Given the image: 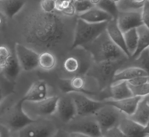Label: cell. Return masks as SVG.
Returning a JSON list of instances; mask_svg holds the SVG:
<instances>
[{"label": "cell", "instance_id": "cell-1", "mask_svg": "<svg viewBox=\"0 0 149 137\" xmlns=\"http://www.w3.org/2000/svg\"><path fill=\"white\" fill-rule=\"evenodd\" d=\"M84 49L90 53L95 63L129 59L124 52L111 40L106 30Z\"/></svg>", "mask_w": 149, "mask_h": 137}, {"label": "cell", "instance_id": "cell-2", "mask_svg": "<svg viewBox=\"0 0 149 137\" xmlns=\"http://www.w3.org/2000/svg\"><path fill=\"white\" fill-rule=\"evenodd\" d=\"M108 22L88 23L77 18L71 50L77 47H86L105 31Z\"/></svg>", "mask_w": 149, "mask_h": 137}, {"label": "cell", "instance_id": "cell-3", "mask_svg": "<svg viewBox=\"0 0 149 137\" xmlns=\"http://www.w3.org/2000/svg\"><path fill=\"white\" fill-rule=\"evenodd\" d=\"M22 99L12 106L5 109L0 115V125L11 131H19L35 121L23 110Z\"/></svg>", "mask_w": 149, "mask_h": 137}, {"label": "cell", "instance_id": "cell-4", "mask_svg": "<svg viewBox=\"0 0 149 137\" xmlns=\"http://www.w3.org/2000/svg\"><path fill=\"white\" fill-rule=\"evenodd\" d=\"M128 59L116 61H103L95 63L90 69L89 74L97 80L100 85L104 86L112 82L115 74Z\"/></svg>", "mask_w": 149, "mask_h": 137}, {"label": "cell", "instance_id": "cell-5", "mask_svg": "<svg viewBox=\"0 0 149 137\" xmlns=\"http://www.w3.org/2000/svg\"><path fill=\"white\" fill-rule=\"evenodd\" d=\"M124 115L118 109L107 104L102 107L94 115L102 134L109 129L118 127Z\"/></svg>", "mask_w": 149, "mask_h": 137}, {"label": "cell", "instance_id": "cell-6", "mask_svg": "<svg viewBox=\"0 0 149 137\" xmlns=\"http://www.w3.org/2000/svg\"><path fill=\"white\" fill-rule=\"evenodd\" d=\"M57 129L53 121L35 120L19 132V137H52Z\"/></svg>", "mask_w": 149, "mask_h": 137}, {"label": "cell", "instance_id": "cell-7", "mask_svg": "<svg viewBox=\"0 0 149 137\" xmlns=\"http://www.w3.org/2000/svg\"><path fill=\"white\" fill-rule=\"evenodd\" d=\"M59 98V97L54 96L48 97L38 102L24 101L22 108L27 115L29 114L42 116L51 115L56 113Z\"/></svg>", "mask_w": 149, "mask_h": 137}, {"label": "cell", "instance_id": "cell-8", "mask_svg": "<svg viewBox=\"0 0 149 137\" xmlns=\"http://www.w3.org/2000/svg\"><path fill=\"white\" fill-rule=\"evenodd\" d=\"M68 132H79L92 137H100L102 135L101 130L94 115L79 116L68 124Z\"/></svg>", "mask_w": 149, "mask_h": 137}, {"label": "cell", "instance_id": "cell-9", "mask_svg": "<svg viewBox=\"0 0 149 137\" xmlns=\"http://www.w3.org/2000/svg\"><path fill=\"white\" fill-rule=\"evenodd\" d=\"M69 94L74 102L77 116L94 115L99 109L105 105L104 102L94 100L84 94L73 92Z\"/></svg>", "mask_w": 149, "mask_h": 137}, {"label": "cell", "instance_id": "cell-10", "mask_svg": "<svg viewBox=\"0 0 149 137\" xmlns=\"http://www.w3.org/2000/svg\"><path fill=\"white\" fill-rule=\"evenodd\" d=\"M15 51L18 62L23 71H33L38 67L39 54L18 43L16 44Z\"/></svg>", "mask_w": 149, "mask_h": 137}, {"label": "cell", "instance_id": "cell-11", "mask_svg": "<svg viewBox=\"0 0 149 137\" xmlns=\"http://www.w3.org/2000/svg\"><path fill=\"white\" fill-rule=\"evenodd\" d=\"M141 11L142 8L127 11H119L117 23L123 34L144 24L141 18Z\"/></svg>", "mask_w": 149, "mask_h": 137}, {"label": "cell", "instance_id": "cell-12", "mask_svg": "<svg viewBox=\"0 0 149 137\" xmlns=\"http://www.w3.org/2000/svg\"><path fill=\"white\" fill-rule=\"evenodd\" d=\"M56 113L62 122L68 124L77 116V109L72 98L69 94L59 97Z\"/></svg>", "mask_w": 149, "mask_h": 137}, {"label": "cell", "instance_id": "cell-13", "mask_svg": "<svg viewBox=\"0 0 149 137\" xmlns=\"http://www.w3.org/2000/svg\"><path fill=\"white\" fill-rule=\"evenodd\" d=\"M59 86L61 91L66 94L73 92L84 94H94V93L86 89V78L80 74H77L71 78L60 79Z\"/></svg>", "mask_w": 149, "mask_h": 137}, {"label": "cell", "instance_id": "cell-14", "mask_svg": "<svg viewBox=\"0 0 149 137\" xmlns=\"http://www.w3.org/2000/svg\"><path fill=\"white\" fill-rule=\"evenodd\" d=\"M118 128L126 137H149V126H142L127 117L123 118Z\"/></svg>", "mask_w": 149, "mask_h": 137}, {"label": "cell", "instance_id": "cell-15", "mask_svg": "<svg viewBox=\"0 0 149 137\" xmlns=\"http://www.w3.org/2000/svg\"><path fill=\"white\" fill-rule=\"evenodd\" d=\"M48 97V86L44 80H37L33 82L25 95L23 101L38 102Z\"/></svg>", "mask_w": 149, "mask_h": 137}, {"label": "cell", "instance_id": "cell-16", "mask_svg": "<svg viewBox=\"0 0 149 137\" xmlns=\"http://www.w3.org/2000/svg\"><path fill=\"white\" fill-rule=\"evenodd\" d=\"M142 97L132 96L119 100H107L104 102L105 104L113 106L129 117L134 114Z\"/></svg>", "mask_w": 149, "mask_h": 137}, {"label": "cell", "instance_id": "cell-17", "mask_svg": "<svg viewBox=\"0 0 149 137\" xmlns=\"http://www.w3.org/2000/svg\"><path fill=\"white\" fill-rule=\"evenodd\" d=\"M77 17L88 23H99L109 22L113 19L112 16L103 10L94 6L93 8L83 13L76 15Z\"/></svg>", "mask_w": 149, "mask_h": 137}, {"label": "cell", "instance_id": "cell-18", "mask_svg": "<svg viewBox=\"0 0 149 137\" xmlns=\"http://www.w3.org/2000/svg\"><path fill=\"white\" fill-rule=\"evenodd\" d=\"M127 117L142 126H149V95L141 98L134 114Z\"/></svg>", "mask_w": 149, "mask_h": 137}, {"label": "cell", "instance_id": "cell-19", "mask_svg": "<svg viewBox=\"0 0 149 137\" xmlns=\"http://www.w3.org/2000/svg\"><path fill=\"white\" fill-rule=\"evenodd\" d=\"M106 31L111 40L124 52L128 58H130V55L124 41L123 34L119 29L116 19H113L108 22Z\"/></svg>", "mask_w": 149, "mask_h": 137}, {"label": "cell", "instance_id": "cell-20", "mask_svg": "<svg viewBox=\"0 0 149 137\" xmlns=\"http://www.w3.org/2000/svg\"><path fill=\"white\" fill-rule=\"evenodd\" d=\"M149 76V72L139 67H130L117 71L113 76L112 84L121 81H127L139 76Z\"/></svg>", "mask_w": 149, "mask_h": 137}, {"label": "cell", "instance_id": "cell-21", "mask_svg": "<svg viewBox=\"0 0 149 137\" xmlns=\"http://www.w3.org/2000/svg\"><path fill=\"white\" fill-rule=\"evenodd\" d=\"M109 90L110 97L114 100H119L133 96L126 81L112 84Z\"/></svg>", "mask_w": 149, "mask_h": 137}, {"label": "cell", "instance_id": "cell-22", "mask_svg": "<svg viewBox=\"0 0 149 137\" xmlns=\"http://www.w3.org/2000/svg\"><path fill=\"white\" fill-rule=\"evenodd\" d=\"M138 33V47L134 55L131 58L136 59L143 50L149 48V27L143 24L138 27L136 29Z\"/></svg>", "mask_w": 149, "mask_h": 137}, {"label": "cell", "instance_id": "cell-23", "mask_svg": "<svg viewBox=\"0 0 149 137\" xmlns=\"http://www.w3.org/2000/svg\"><path fill=\"white\" fill-rule=\"evenodd\" d=\"M25 0H3L1 3V10L6 17L12 18L25 5Z\"/></svg>", "mask_w": 149, "mask_h": 137}, {"label": "cell", "instance_id": "cell-24", "mask_svg": "<svg viewBox=\"0 0 149 137\" xmlns=\"http://www.w3.org/2000/svg\"><path fill=\"white\" fill-rule=\"evenodd\" d=\"M21 67L17 59L11 56L8 58V62L6 66L3 68L4 75L8 80L13 81L17 78Z\"/></svg>", "mask_w": 149, "mask_h": 137}, {"label": "cell", "instance_id": "cell-25", "mask_svg": "<svg viewBox=\"0 0 149 137\" xmlns=\"http://www.w3.org/2000/svg\"><path fill=\"white\" fill-rule=\"evenodd\" d=\"M126 48L131 58L138 47V36L136 29H132L123 34Z\"/></svg>", "mask_w": 149, "mask_h": 137}, {"label": "cell", "instance_id": "cell-26", "mask_svg": "<svg viewBox=\"0 0 149 137\" xmlns=\"http://www.w3.org/2000/svg\"><path fill=\"white\" fill-rule=\"evenodd\" d=\"M56 64L55 56L50 52L45 51L40 54L38 57V66L49 71L54 68Z\"/></svg>", "mask_w": 149, "mask_h": 137}, {"label": "cell", "instance_id": "cell-27", "mask_svg": "<svg viewBox=\"0 0 149 137\" xmlns=\"http://www.w3.org/2000/svg\"><path fill=\"white\" fill-rule=\"evenodd\" d=\"M95 6L110 14L114 19H117L119 11L116 3L110 0H101L99 3Z\"/></svg>", "mask_w": 149, "mask_h": 137}, {"label": "cell", "instance_id": "cell-28", "mask_svg": "<svg viewBox=\"0 0 149 137\" xmlns=\"http://www.w3.org/2000/svg\"><path fill=\"white\" fill-rule=\"evenodd\" d=\"M63 66L65 71L69 73H78L80 68V61L74 57H69L65 60Z\"/></svg>", "mask_w": 149, "mask_h": 137}, {"label": "cell", "instance_id": "cell-29", "mask_svg": "<svg viewBox=\"0 0 149 137\" xmlns=\"http://www.w3.org/2000/svg\"><path fill=\"white\" fill-rule=\"evenodd\" d=\"M119 11H127L138 10L143 8V6L135 4L132 0H120L116 3Z\"/></svg>", "mask_w": 149, "mask_h": 137}, {"label": "cell", "instance_id": "cell-30", "mask_svg": "<svg viewBox=\"0 0 149 137\" xmlns=\"http://www.w3.org/2000/svg\"><path fill=\"white\" fill-rule=\"evenodd\" d=\"M128 87L133 96L144 97L149 95V83L136 86H130L128 85Z\"/></svg>", "mask_w": 149, "mask_h": 137}, {"label": "cell", "instance_id": "cell-31", "mask_svg": "<svg viewBox=\"0 0 149 137\" xmlns=\"http://www.w3.org/2000/svg\"><path fill=\"white\" fill-rule=\"evenodd\" d=\"M72 4L74 6L76 15L84 13L95 6L90 2V0L75 1Z\"/></svg>", "mask_w": 149, "mask_h": 137}, {"label": "cell", "instance_id": "cell-32", "mask_svg": "<svg viewBox=\"0 0 149 137\" xmlns=\"http://www.w3.org/2000/svg\"><path fill=\"white\" fill-rule=\"evenodd\" d=\"M135 60L140 62L141 68L149 72V48L143 50Z\"/></svg>", "mask_w": 149, "mask_h": 137}, {"label": "cell", "instance_id": "cell-33", "mask_svg": "<svg viewBox=\"0 0 149 137\" xmlns=\"http://www.w3.org/2000/svg\"><path fill=\"white\" fill-rule=\"evenodd\" d=\"M40 8L46 13H52L55 9V2L53 0H42L40 3Z\"/></svg>", "mask_w": 149, "mask_h": 137}, {"label": "cell", "instance_id": "cell-34", "mask_svg": "<svg viewBox=\"0 0 149 137\" xmlns=\"http://www.w3.org/2000/svg\"><path fill=\"white\" fill-rule=\"evenodd\" d=\"M149 76H139L126 82L129 85L136 86L149 83Z\"/></svg>", "mask_w": 149, "mask_h": 137}, {"label": "cell", "instance_id": "cell-35", "mask_svg": "<svg viewBox=\"0 0 149 137\" xmlns=\"http://www.w3.org/2000/svg\"><path fill=\"white\" fill-rule=\"evenodd\" d=\"M100 137H126L119 129L118 127H115L104 133Z\"/></svg>", "mask_w": 149, "mask_h": 137}, {"label": "cell", "instance_id": "cell-36", "mask_svg": "<svg viewBox=\"0 0 149 137\" xmlns=\"http://www.w3.org/2000/svg\"><path fill=\"white\" fill-rule=\"evenodd\" d=\"M149 0H147L143 4L141 11V18L143 24L148 27H149Z\"/></svg>", "mask_w": 149, "mask_h": 137}, {"label": "cell", "instance_id": "cell-37", "mask_svg": "<svg viewBox=\"0 0 149 137\" xmlns=\"http://www.w3.org/2000/svg\"><path fill=\"white\" fill-rule=\"evenodd\" d=\"M61 12L65 15L70 16V17L76 15V11L75 9L74 6L72 4H70L67 8L63 10Z\"/></svg>", "mask_w": 149, "mask_h": 137}, {"label": "cell", "instance_id": "cell-38", "mask_svg": "<svg viewBox=\"0 0 149 137\" xmlns=\"http://www.w3.org/2000/svg\"><path fill=\"white\" fill-rule=\"evenodd\" d=\"M52 137H69V132L65 129H57Z\"/></svg>", "mask_w": 149, "mask_h": 137}, {"label": "cell", "instance_id": "cell-39", "mask_svg": "<svg viewBox=\"0 0 149 137\" xmlns=\"http://www.w3.org/2000/svg\"><path fill=\"white\" fill-rule=\"evenodd\" d=\"M11 56V54L8 49L4 46L0 47V56L9 58Z\"/></svg>", "mask_w": 149, "mask_h": 137}, {"label": "cell", "instance_id": "cell-40", "mask_svg": "<svg viewBox=\"0 0 149 137\" xmlns=\"http://www.w3.org/2000/svg\"><path fill=\"white\" fill-rule=\"evenodd\" d=\"M69 137H92L79 132H69Z\"/></svg>", "mask_w": 149, "mask_h": 137}, {"label": "cell", "instance_id": "cell-41", "mask_svg": "<svg viewBox=\"0 0 149 137\" xmlns=\"http://www.w3.org/2000/svg\"><path fill=\"white\" fill-rule=\"evenodd\" d=\"M8 58L0 56V68H4L8 62Z\"/></svg>", "mask_w": 149, "mask_h": 137}, {"label": "cell", "instance_id": "cell-42", "mask_svg": "<svg viewBox=\"0 0 149 137\" xmlns=\"http://www.w3.org/2000/svg\"><path fill=\"white\" fill-rule=\"evenodd\" d=\"M147 0H132V1L135 4L139 5H142L143 6V4L145 3Z\"/></svg>", "mask_w": 149, "mask_h": 137}, {"label": "cell", "instance_id": "cell-43", "mask_svg": "<svg viewBox=\"0 0 149 137\" xmlns=\"http://www.w3.org/2000/svg\"><path fill=\"white\" fill-rule=\"evenodd\" d=\"M4 92H3V89L2 88V86L0 85V103L1 101L3 100L4 98Z\"/></svg>", "mask_w": 149, "mask_h": 137}, {"label": "cell", "instance_id": "cell-44", "mask_svg": "<svg viewBox=\"0 0 149 137\" xmlns=\"http://www.w3.org/2000/svg\"><path fill=\"white\" fill-rule=\"evenodd\" d=\"M90 2L92 3L94 6H96L97 4L99 3L101 0H90Z\"/></svg>", "mask_w": 149, "mask_h": 137}, {"label": "cell", "instance_id": "cell-45", "mask_svg": "<svg viewBox=\"0 0 149 137\" xmlns=\"http://www.w3.org/2000/svg\"><path fill=\"white\" fill-rule=\"evenodd\" d=\"M64 1H67V2L69 3L70 4H72L74 2H75V0H64Z\"/></svg>", "mask_w": 149, "mask_h": 137}, {"label": "cell", "instance_id": "cell-46", "mask_svg": "<svg viewBox=\"0 0 149 137\" xmlns=\"http://www.w3.org/2000/svg\"><path fill=\"white\" fill-rule=\"evenodd\" d=\"M112 2H114V3H117V2H118L120 0H110Z\"/></svg>", "mask_w": 149, "mask_h": 137}, {"label": "cell", "instance_id": "cell-47", "mask_svg": "<svg viewBox=\"0 0 149 137\" xmlns=\"http://www.w3.org/2000/svg\"><path fill=\"white\" fill-rule=\"evenodd\" d=\"M84 1V0H75V1Z\"/></svg>", "mask_w": 149, "mask_h": 137}, {"label": "cell", "instance_id": "cell-48", "mask_svg": "<svg viewBox=\"0 0 149 137\" xmlns=\"http://www.w3.org/2000/svg\"><path fill=\"white\" fill-rule=\"evenodd\" d=\"M1 18H0V25H1Z\"/></svg>", "mask_w": 149, "mask_h": 137}, {"label": "cell", "instance_id": "cell-49", "mask_svg": "<svg viewBox=\"0 0 149 137\" xmlns=\"http://www.w3.org/2000/svg\"><path fill=\"white\" fill-rule=\"evenodd\" d=\"M0 137H2V135H1V133L0 131Z\"/></svg>", "mask_w": 149, "mask_h": 137}, {"label": "cell", "instance_id": "cell-50", "mask_svg": "<svg viewBox=\"0 0 149 137\" xmlns=\"http://www.w3.org/2000/svg\"><path fill=\"white\" fill-rule=\"evenodd\" d=\"M53 1H55V2H56V1H58V0H53Z\"/></svg>", "mask_w": 149, "mask_h": 137}, {"label": "cell", "instance_id": "cell-51", "mask_svg": "<svg viewBox=\"0 0 149 137\" xmlns=\"http://www.w3.org/2000/svg\"><path fill=\"white\" fill-rule=\"evenodd\" d=\"M3 1V0H0V1Z\"/></svg>", "mask_w": 149, "mask_h": 137}]
</instances>
